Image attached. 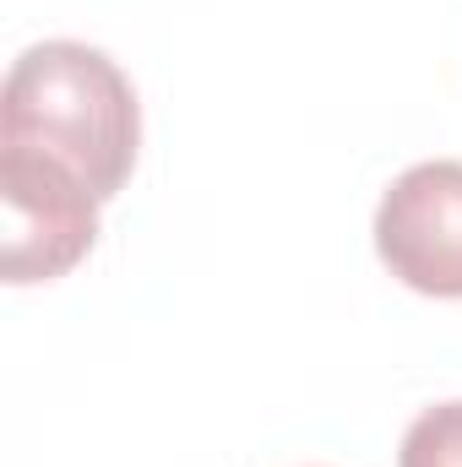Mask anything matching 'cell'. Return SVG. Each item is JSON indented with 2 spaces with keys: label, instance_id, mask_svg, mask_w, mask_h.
<instances>
[{
  "label": "cell",
  "instance_id": "cell-2",
  "mask_svg": "<svg viewBox=\"0 0 462 467\" xmlns=\"http://www.w3.org/2000/svg\"><path fill=\"white\" fill-rule=\"evenodd\" d=\"M0 272L5 283H55L99 239V196L44 152L0 141Z\"/></svg>",
  "mask_w": 462,
  "mask_h": 467
},
{
  "label": "cell",
  "instance_id": "cell-3",
  "mask_svg": "<svg viewBox=\"0 0 462 467\" xmlns=\"http://www.w3.org/2000/svg\"><path fill=\"white\" fill-rule=\"evenodd\" d=\"M381 266L430 299H462V163L430 158L403 169L375 207Z\"/></svg>",
  "mask_w": 462,
  "mask_h": 467
},
{
  "label": "cell",
  "instance_id": "cell-1",
  "mask_svg": "<svg viewBox=\"0 0 462 467\" xmlns=\"http://www.w3.org/2000/svg\"><path fill=\"white\" fill-rule=\"evenodd\" d=\"M0 141L71 169L99 202L125 191L142 147L131 77L82 38L27 44L0 88Z\"/></svg>",
  "mask_w": 462,
  "mask_h": 467
},
{
  "label": "cell",
  "instance_id": "cell-4",
  "mask_svg": "<svg viewBox=\"0 0 462 467\" xmlns=\"http://www.w3.org/2000/svg\"><path fill=\"white\" fill-rule=\"evenodd\" d=\"M397 467H462V397L425 408L408 424Z\"/></svg>",
  "mask_w": 462,
  "mask_h": 467
}]
</instances>
